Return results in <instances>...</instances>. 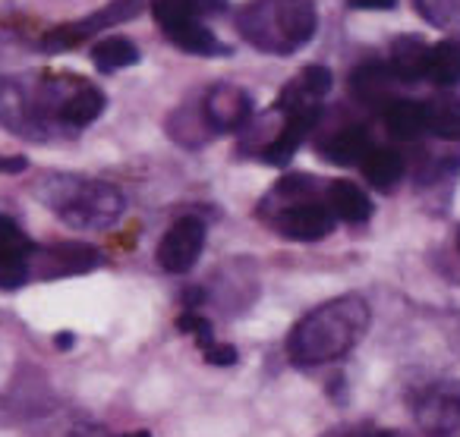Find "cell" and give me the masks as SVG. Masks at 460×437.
<instances>
[{"instance_id":"obj_1","label":"cell","mask_w":460,"mask_h":437,"mask_svg":"<svg viewBox=\"0 0 460 437\" xmlns=\"http://www.w3.org/2000/svg\"><path fill=\"white\" fill-rule=\"evenodd\" d=\"M369 328V305L363 296H338L296 321L288 336L294 365H325L347 355Z\"/></svg>"},{"instance_id":"obj_2","label":"cell","mask_w":460,"mask_h":437,"mask_svg":"<svg viewBox=\"0 0 460 437\" xmlns=\"http://www.w3.org/2000/svg\"><path fill=\"white\" fill-rule=\"evenodd\" d=\"M32 192L58 221L73 230H111L127 211L120 186L83 173H41Z\"/></svg>"},{"instance_id":"obj_3","label":"cell","mask_w":460,"mask_h":437,"mask_svg":"<svg viewBox=\"0 0 460 437\" xmlns=\"http://www.w3.org/2000/svg\"><path fill=\"white\" fill-rule=\"evenodd\" d=\"M319 26L313 0H250L237 13V29L256 51L288 57L309 45Z\"/></svg>"},{"instance_id":"obj_4","label":"cell","mask_w":460,"mask_h":437,"mask_svg":"<svg viewBox=\"0 0 460 437\" xmlns=\"http://www.w3.org/2000/svg\"><path fill=\"white\" fill-rule=\"evenodd\" d=\"M104 265L102 249L89 242H51V246H35L29 267L32 280H64V277H83Z\"/></svg>"},{"instance_id":"obj_5","label":"cell","mask_w":460,"mask_h":437,"mask_svg":"<svg viewBox=\"0 0 460 437\" xmlns=\"http://www.w3.org/2000/svg\"><path fill=\"white\" fill-rule=\"evenodd\" d=\"M136 13H139V0H114V4L95 10V13L85 16V20H76V22H66V26L51 29V32L41 39V48H45L48 54L70 51V48L95 39V35L104 32V29H114V26H120V22L133 20Z\"/></svg>"},{"instance_id":"obj_6","label":"cell","mask_w":460,"mask_h":437,"mask_svg":"<svg viewBox=\"0 0 460 437\" xmlns=\"http://www.w3.org/2000/svg\"><path fill=\"white\" fill-rule=\"evenodd\" d=\"M202 249H205V223L196 214H186L167 227V233L158 242L155 258H158L161 271L190 274L196 267Z\"/></svg>"},{"instance_id":"obj_7","label":"cell","mask_w":460,"mask_h":437,"mask_svg":"<svg viewBox=\"0 0 460 437\" xmlns=\"http://www.w3.org/2000/svg\"><path fill=\"white\" fill-rule=\"evenodd\" d=\"M199 108H202L205 127L211 129V135L237 133L252 117V95L234 83H217L205 92Z\"/></svg>"},{"instance_id":"obj_8","label":"cell","mask_w":460,"mask_h":437,"mask_svg":"<svg viewBox=\"0 0 460 437\" xmlns=\"http://www.w3.org/2000/svg\"><path fill=\"white\" fill-rule=\"evenodd\" d=\"M271 227L294 242H319L334 230V214L328 211V205L296 202L288 208H278V214L271 217Z\"/></svg>"},{"instance_id":"obj_9","label":"cell","mask_w":460,"mask_h":437,"mask_svg":"<svg viewBox=\"0 0 460 437\" xmlns=\"http://www.w3.org/2000/svg\"><path fill=\"white\" fill-rule=\"evenodd\" d=\"M0 127L29 142H45L35 123L32 95L26 79H0Z\"/></svg>"},{"instance_id":"obj_10","label":"cell","mask_w":460,"mask_h":437,"mask_svg":"<svg viewBox=\"0 0 460 437\" xmlns=\"http://www.w3.org/2000/svg\"><path fill=\"white\" fill-rule=\"evenodd\" d=\"M420 424L432 437H460V384H438L420 406Z\"/></svg>"},{"instance_id":"obj_11","label":"cell","mask_w":460,"mask_h":437,"mask_svg":"<svg viewBox=\"0 0 460 437\" xmlns=\"http://www.w3.org/2000/svg\"><path fill=\"white\" fill-rule=\"evenodd\" d=\"M319 120V108L313 110H300V114H288L284 117V127L275 133V139L262 148V161L265 164L284 167L290 164V158L296 154V148L303 145V139L309 135V129Z\"/></svg>"},{"instance_id":"obj_12","label":"cell","mask_w":460,"mask_h":437,"mask_svg":"<svg viewBox=\"0 0 460 437\" xmlns=\"http://www.w3.org/2000/svg\"><path fill=\"white\" fill-rule=\"evenodd\" d=\"M104 108H108V95L98 85L79 79L66 98L64 110H60V127H64V133H79V129L92 127L104 114Z\"/></svg>"},{"instance_id":"obj_13","label":"cell","mask_w":460,"mask_h":437,"mask_svg":"<svg viewBox=\"0 0 460 437\" xmlns=\"http://www.w3.org/2000/svg\"><path fill=\"white\" fill-rule=\"evenodd\" d=\"M161 32L171 39V45H177L186 54H196V57H224V54H230V48L221 45L217 35L202 20H192V16L167 22V26H161Z\"/></svg>"},{"instance_id":"obj_14","label":"cell","mask_w":460,"mask_h":437,"mask_svg":"<svg viewBox=\"0 0 460 437\" xmlns=\"http://www.w3.org/2000/svg\"><path fill=\"white\" fill-rule=\"evenodd\" d=\"M401 79L394 76L388 64H363L350 73V92L363 104H382L388 108L394 101V85Z\"/></svg>"},{"instance_id":"obj_15","label":"cell","mask_w":460,"mask_h":437,"mask_svg":"<svg viewBox=\"0 0 460 437\" xmlns=\"http://www.w3.org/2000/svg\"><path fill=\"white\" fill-rule=\"evenodd\" d=\"M325 205L334 217L347 223H363L372 217V198L366 196L359 186H353L350 179H334L325 189Z\"/></svg>"},{"instance_id":"obj_16","label":"cell","mask_w":460,"mask_h":437,"mask_svg":"<svg viewBox=\"0 0 460 437\" xmlns=\"http://www.w3.org/2000/svg\"><path fill=\"white\" fill-rule=\"evenodd\" d=\"M429 51L432 48L426 45V39L420 35H401L391 45V70L401 83H420L426 79V66H429Z\"/></svg>"},{"instance_id":"obj_17","label":"cell","mask_w":460,"mask_h":437,"mask_svg":"<svg viewBox=\"0 0 460 437\" xmlns=\"http://www.w3.org/2000/svg\"><path fill=\"white\" fill-rule=\"evenodd\" d=\"M322 158H328L332 164L338 167H363V161L372 154V142L369 133L359 127H347L341 133H334L328 142H322Z\"/></svg>"},{"instance_id":"obj_18","label":"cell","mask_w":460,"mask_h":437,"mask_svg":"<svg viewBox=\"0 0 460 437\" xmlns=\"http://www.w3.org/2000/svg\"><path fill=\"white\" fill-rule=\"evenodd\" d=\"M92 66H95L102 76H114V73L136 66L142 60V51L136 41L123 39V35H108L98 45H92Z\"/></svg>"},{"instance_id":"obj_19","label":"cell","mask_w":460,"mask_h":437,"mask_svg":"<svg viewBox=\"0 0 460 437\" xmlns=\"http://www.w3.org/2000/svg\"><path fill=\"white\" fill-rule=\"evenodd\" d=\"M385 127L394 139L413 142L420 139L426 129V104L410 101V98H394V101L385 108Z\"/></svg>"},{"instance_id":"obj_20","label":"cell","mask_w":460,"mask_h":437,"mask_svg":"<svg viewBox=\"0 0 460 437\" xmlns=\"http://www.w3.org/2000/svg\"><path fill=\"white\" fill-rule=\"evenodd\" d=\"M426 79L438 89H454L460 85V39H445L432 45L429 51Z\"/></svg>"},{"instance_id":"obj_21","label":"cell","mask_w":460,"mask_h":437,"mask_svg":"<svg viewBox=\"0 0 460 437\" xmlns=\"http://www.w3.org/2000/svg\"><path fill=\"white\" fill-rule=\"evenodd\" d=\"M426 129L445 142L460 139V95H438L426 101Z\"/></svg>"},{"instance_id":"obj_22","label":"cell","mask_w":460,"mask_h":437,"mask_svg":"<svg viewBox=\"0 0 460 437\" xmlns=\"http://www.w3.org/2000/svg\"><path fill=\"white\" fill-rule=\"evenodd\" d=\"M227 10V0H152V16L158 26L173 20H186V16H217Z\"/></svg>"},{"instance_id":"obj_23","label":"cell","mask_w":460,"mask_h":437,"mask_svg":"<svg viewBox=\"0 0 460 437\" xmlns=\"http://www.w3.org/2000/svg\"><path fill=\"white\" fill-rule=\"evenodd\" d=\"M363 173L376 189L391 192L403 177V161L391 148H372V154L363 161Z\"/></svg>"},{"instance_id":"obj_24","label":"cell","mask_w":460,"mask_h":437,"mask_svg":"<svg viewBox=\"0 0 460 437\" xmlns=\"http://www.w3.org/2000/svg\"><path fill=\"white\" fill-rule=\"evenodd\" d=\"M29 258L32 252L22 255V252H0V290L10 293V290H20L32 280V267H29Z\"/></svg>"},{"instance_id":"obj_25","label":"cell","mask_w":460,"mask_h":437,"mask_svg":"<svg viewBox=\"0 0 460 437\" xmlns=\"http://www.w3.org/2000/svg\"><path fill=\"white\" fill-rule=\"evenodd\" d=\"M420 16L435 29H460V0H416Z\"/></svg>"},{"instance_id":"obj_26","label":"cell","mask_w":460,"mask_h":437,"mask_svg":"<svg viewBox=\"0 0 460 437\" xmlns=\"http://www.w3.org/2000/svg\"><path fill=\"white\" fill-rule=\"evenodd\" d=\"M177 330H183V334H190L192 340H196L199 349H208L215 340V328H211V321L205 315H199V311H183V315L177 318Z\"/></svg>"},{"instance_id":"obj_27","label":"cell","mask_w":460,"mask_h":437,"mask_svg":"<svg viewBox=\"0 0 460 437\" xmlns=\"http://www.w3.org/2000/svg\"><path fill=\"white\" fill-rule=\"evenodd\" d=\"M202 355L208 365H221V368L237 365V359H240L237 346H230V343H211L208 349H202Z\"/></svg>"},{"instance_id":"obj_28","label":"cell","mask_w":460,"mask_h":437,"mask_svg":"<svg viewBox=\"0 0 460 437\" xmlns=\"http://www.w3.org/2000/svg\"><path fill=\"white\" fill-rule=\"evenodd\" d=\"M29 170V158L22 154H0V177H16Z\"/></svg>"},{"instance_id":"obj_29","label":"cell","mask_w":460,"mask_h":437,"mask_svg":"<svg viewBox=\"0 0 460 437\" xmlns=\"http://www.w3.org/2000/svg\"><path fill=\"white\" fill-rule=\"evenodd\" d=\"M350 10H394L397 0H347Z\"/></svg>"},{"instance_id":"obj_30","label":"cell","mask_w":460,"mask_h":437,"mask_svg":"<svg viewBox=\"0 0 460 437\" xmlns=\"http://www.w3.org/2000/svg\"><path fill=\"white\" fill-rule=\"evenodd\" d=\"M54 343H58V349H70L73 346V334H58V340H54Z\"/></svg>"},{"instance_id":"obj_31","label":"cell","mask_w":460,"mask_h":437,"mask_svg":"<svg viewBox=\"0 0 460 437\" xmlns=\"http://www.w3.org/2000/svg\"><path fill=\"white\" fill-rule=\"evenodd\" d=\"M120 437H152L148 431H129V434H120Z\"/></svg>"},{"instance_id":"obj_32","label":"cell","mask_w":460,"mask_h":437,"mask_svg":"<svg viewBox=\"0 0 460 437\" xmlns=\"http://www.w3.org/2000/svg\"><path fill=\"white\" fill-rule=\"evenodd\" d=\"M372 437H397V434H394V431H376Z\"/></svg>"},{"instance_id":"obj_33","label":"cell","mask_w":460,"mask_h":437,"mask_svg":"<svg viewBox=\"0 0 460 437\" xmlns=\"http://www.w3.org/2000/svg\"><path fill=\"white\" fill-rule=\"evenodd\" d=\"M457 252H460V227H457Z\"/></svg>"},{"instance_id":"obj_34","label":"cell","mask_w":460,"mask_h":437,"mask_svg":"<svg viewBox=\"0 0 460 437\" xmlns=\"http://www.w3.org/2000/svg\"><path fill=\"white\" fill-rule=\"evenodd\" d=\"M457 39H460V35H457Z\"/></svg>"}]
</instances>
